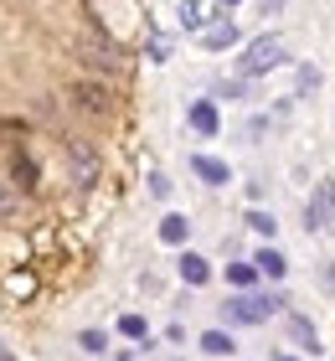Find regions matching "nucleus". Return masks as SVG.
Instances as JSON below:
<instances>
[{"label": "nucleus", "mask_w": 335, "mask_h": 361, "mask_svg": "<svg viewBox=\"0 0 335 361\" xmlns=\"http://www.w3.org/2000/svg\"><path fill=\"white\" fill-rule=\"evenodd\" d=\"M160 238H165V243H186V238H191V222H186V217H165V222H160Z\"/></svg>", "instance_id": "14"}, {"label": "nucleus", "mask_w": 335, "mask_h": 361, "mask_svg": "<svg viewBox=\"0 0 335 361\" xmlns=\"http://www.w3.org/2000/svg\"><path fill=\"white\" fill-rule=\"evenodd\" d=\"M253 264H258V274H263V279H284V274H289V264H284V253H279V248H263Z\"/></svg>", "instance_id": "9"}, {"label": "nucleus", "mask_w": 335, "mask_h": 361, "mask_svg": "<svg viewBox=\"0 0 335 361\" xmlns=\"http://www.w3.org/2000/svg\"><path fill=\"white\" fill-rule=\"evenodd\" d=\"M305 217H310L315 233H335V186H330V180L315 191V202L305 207Z\"/></svg>", "instance_id": "6"}, {"label": "nucleus", "mask_w": 335, "mask_h": 361, "mask_svg": "<svg viewBox=\"0 0 335 361\" xmlns=\"http://www.w3.org/2000/svg\"><path fill=\"white\" fill-rule=\"evenodd\" d=\"M73 57L83 62V68H93V73H119V62H124V52H119V42L114 37H104V31H73Z\"/></svg>", "instance_id": "1"}, {"label": "nucleus", "mask_w": 335, "mask_h": 361, "mask_svg": "<svg viewBox=\"0 0 335 361\" xmlns=\"http://www.w3.org/2000/svg\"><path fill=\"white\" fill-rule=\"evenodd\" d=\"M67 140V160H73V180L78 186H98V176H104V155L93 150L88 135H62Z\"/></svg>", "instance_id": "2"}, {"label": "nucleus", "mask_w": 335, "mask_h": 361, "mask_svg": "<svg viewBox=\"0 0 335 361\" xmlns=\"http://www.w3.org/2000/svg\"><path fill=\"white\" fill-rule=\"evenodd\" d=\"M73 104L88 114V119H104V114L114 109V93L98 83V78H78V83H73Z\"/></svg>", "instance_id": "4"}, {"label": "nucleus", "mask_w": 335, "mask_h": 361, "mask_svg": "<svg viewBox=\"0 0 335 361\" xmlns=\"http://www.w3.org/2000/svg\"><path fill=\"white\" fill-rule=\"evenodd\" d=\"M279 62H284V42L279 37H258L248 47V57H243V73H263V68H279Z\"/></svg>", "instance_id": "5"}, {"label": "nucleus", "mask_w": 335, "mask_h": 361, "mask_svg": "<svg viewBox=\"0 0 335 361\" xmlns=\"http://www.w3.org/2000/svg\"><path fill=\"white\" fill-rule=\"evenodd\" d=\"M284 361H294V356H284Z\"/></svg>", "instance_id": "21"}, {"label": "nucleus", "mask_w": 335, "mask_h": 361, "mask_svg": "<svg viewBox=\"0 0 335 361\" xmlns=\"http://www.w3.org/2000/svg\"><path fill=\"white\" fill-rule=\"evenodd\" d=\"M191 129L196 135H217V109L212 104H191Z\"/></svg>", "instance_id": "12"}, {"label": "nucleus", "mask_w": 335, "mask_h": 361, "mask_svg": "<svg viewBox=\"0 0 335 361\" xmlns=\"http://www.w3.org/2000/svg\"><path fill=\"white\" fill-rule=\"evenodd\" d=\"M119 331H124L129 341H140V336H145V320H140V315H124V320H119Z\"/></svg>", "instance_id": "18"}, {"label": "nucleus", "mask_w": 335, "mask_h": 361, "mask_svg": "<svg viewBox=\"0 0 335 361\" xmlns=\"http://www.w3.org/2000/svg\"><path fill=\"white\" fill-rule=\"evenodd\" d=\"M11 207H16V196H11V186H6V180H0V222L11 217Z\"/></svg>", "instance_id": "19"}, {"label": "nucleus", "mask_w": 335, "mask_h": 361, "mask_svg": "<svg viewBox=\"0 0 335 361\" xmlns=\"http://www.w3.org/2000/svg\"><path fill=\"white\" fill-rule=\"evenodd\" d=\"M191 171L207 180V186H227V180H232V171L222 166V160H212V155H191Z\"/></svg>", "instance_id": "8"}, {"label": "nucleus", "mask_w": 335, "mask_h": 361, "mask_svg": "<svg viewBox=\"0 0 335 361\" xmlns=\"http://www.w3.org/2000/svg\"><path fill=\"white\" fill-rule=\"evenodd\" d=\"M104 346H109V341L98 336V331H83V351H104Z\"/></svg>", "instance_id": "20"}, {"label": "nucleus", "mask_w": 335, "mask_h": 361, "mask_svg": "<svg viewBox=\"0 0 335 361\" xmlns=\"http://www.w3.org/2000/svg\"><path fill=\"white\" fill-rule=\"evenodd\" d=\"M284 305H289L284 294H238V300H227V320L232 325H263Z\"/></svg>", "instance_id": "3"}, {"label": "nucleus", "mask_w": 335, "mask_h": 361, "mask_svg": "<svg viewBox=\"0 0 335 361\" xmlns=\"http://www.w3.org/2000/svg\"><path fill=\"white\" fill-rule=\"evenodd\" d=\"M248 227H253V233H263V238H274V217H268V212H253V217H248Z\"/></svg>", "instance_id": "17"}, {"label": "nucleus", "mask_w": 335, "mask_h": 361, "mask_svg": "<svg viewBox=\"0 0 335 361\" xmlns=\"http://www.w3.org/2000/svg\"><path fill=\"white\" fill-rule=\"evenodd\" d=\"M289 331H294V341H305L310 351H320V341H315V325H310V320H299V315H294V320H289Z\"/></svg>", "instance_id": "15"}, {"label": "nucleus", "mask_w": 335, "mask_h": 361, "mask_svg": "<svg viewBox=\"0 0 335 361\" xmlns=\"http://www.w3.org/2000/svg\"><path fill=\"white\" fill-rule=\"evenodd\" d=\"M201 351H207V356H227V351H238V341H232L227 331H207V336H201Z\"/></svg>", "instance_id": "11"}, {"label": "nucleus", "mask_w": 335, "mask_h": 361, "mask_svg": "<svg viewBox=\"0 0 335 361\" xmlns=\"http://www.w3.org/2000/svg\"><path fill=\"white\" fill-rule=\"evenodd\" d=\"M227 279H232L238 289H248V284L258 279V264H232V269H227Z\"/></svg>", "instance_id": "16"}, {"label": "nucleus", "mask_w": 335, "mask_h": 361, "mask_svg": "<svg viewBox=\"0 0 335 361\" xmlns=\"http://www.w3.org/2000/svg\"><path fill=\"white\" fill-rule=\"evenodd\" d=\"M11 180H16V191H21V196H31V191H37V160L16 150V160H11Z\"/></svg>", "instance_id": "7"}, {"label": "nucleus", "mask_w": 335, "mask_h": 361, "mask_svg": "<svg viewBox=\"0 0 335 361\" xmlns=\"http://www.w3.org/2000/svg\"><path fill=\"white\" fill-rule=\"evenodd\" d=\"M181 279H186V284H207V279H212L207 258H201V253H186V258H181Z\"/></svg>", "instance_id": "10"}, {"label": "nucleus", "mask_w": 335, "mask_h": 361, "mask_svg": "<svg viewBox=\"0 0 335 361\" xmlns=\"http://www.w3.org/2000/svg\"><path fill=\"white\" fill-rule=\"evenodd\" d=\"M201 42H207V47H232V42H238V26H232V21L207 26V31H201Z\"/></svg>", "instance_id": "13"}]
</instances>
